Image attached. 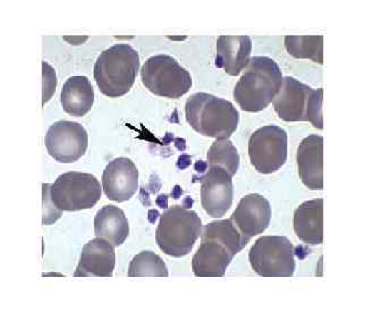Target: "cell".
I'll list each match as a JSON object with an SVG mask.
<instances>
[{
    "mask_svg": "<svg viewBox=\"0 0 365 311\" xmlns=\"http://www.w3.org/2000/svg\"><path fill=\"white\" fill-rule=\"evenodd\" d=\"M230 220H216L205 226L192 268L197 277H222L236 253L250 242Z\"/></svg>",
    "mask_w": 365,
    "mask_h": 311,
    "instance_id": "obj_1",
    "label": "cell"
},
{
    "mask_svg": "<svg viewBox=\"0 0 365 311\" xmlns=\"http://www.w3.org/2000/svg\"><path fill=\"white\" fill-rule=\"evenodd\" d=\"M282 84V73L274 59L252 57L236 83L234 99L242 111L259 113L274 101Z\"/></svg>",
    "mask_w": 365,
    "mask_h": 311,
    "instance_id": "obj_2",
    "label": "cell"
},
{
    "mask_svg": "<svg viewBox=\"0 0 365 311\" xmlns=\"http://www.w3.org/2000/svg\"><path fill=\"white\" fill-rule=\"evenodd\" d=\"M140 70V56L128 44H117L103 51L94 64V80L103 95H128Z\"/></svg>",
    "mask_w": 365,
    "mask_h": 311,
    "instance_id": "obj_3",
    "label": "cell"
},
{
    "mask_svg": "<svg viewBox=\"0 0 365 311\" xmlns=\"http://www.w3.org/2000/svg\"><path fill=\"white\" fill-rule=\"evenodd\" d=\"M186 120L197 133L228 139L237 130L240 114L230 101L199 92L186 101Z\"/></svg>",
    "mask_w": 365,
    "mask_h": 311,
    "instance_id": "obj_4",
    "label": "cell"
},
{
    "mask_svg": "<svg viewBox=\"0 0 365 311\" xmlns=\"http://www.w3.org/2000/svg\"><path fill=\"white\" fill-rule=\"evenodd\" d=\"M274 108L285 122H310L314 128L324 130L322 103L324 89L313 90L297 78H282V88L274 97Z\"/></svg>",
    "mask_w": 365,
    "mask_h": 311,
    "instance_id": "obj_5",
    "label": "cell"
},
{
    "mask_svg": "<svg viewBox=\"0 0 365 311\" xmlns=\"http://www.w3.org/2000/svg\"><path fill=\"white\" fill-rule=\"evenodd\" d=\"M202 230V222L195 211L176 205L161 215L155 241L167 256L180 258L191 253Z\"/></svg>",
    "mask_w": 365,
    "mask_h": 311,
    "instance_id": "obj_6",
    "label": "cell"
},
{
    "mask_svg": "<svg viewBox=\"0 0 365 311\" xmlns=\"http://www.w3.org/2000/svg\"><path fill=\"white\" fill-rule=\"evenodd\" d=\"M141 78L144 86L159 97L178 99L186 95L193 81L188 71L168 55L153 56L142 66Z\"/></svg>",
    "mask_w": 365,
    "mask_h": 311,
    "instance_id": "obj_7",
    "label": "cell"
},
{
    "mask_svg": "<svg viewBox=\"0 0 365 311\" xmlns=\"http://www.w3.org/2000/svg\"><path fill=\"white\" fill-rule=\"evenodd\" d=\"M101 193V184L88 173H65L50 186V198L56 208L69 213L93 208Z\"/></svg>",
    "mask_w": 365,
    "mask_h": 311,
    "instance_id": "obj_8",
    "label": "cell"
},
{
    "mask_svg": "<svg viewBox=\"0 0 365 311\" xmlns=\"http://www.w3.org/2000/svg\"><path fill=\"white\" fill-rule=\"evenodd\" d=\"M252 270L262 277H292L295 272V253L285 236H263L249 253Z\"/></svg>",
    "mask_w": 365,
    "mask_h": 311,
    "instance_id": "obj_9",
    "label": "cell"
},
{
    "mask_svg": "<svg viewBox=\"0 0 365 311\" xmlns=\"http://www.w3.org/2000/svg\"><path fill=\"white\" fill-rule=\"evenodd\" d=\"M288 136L280 126H267L252 133L249 156L252 166L264 175L272 174L285 165Z\"/></svg>",
    "mask_w": 365,
    "mask_h": 311,
    "instance_id": "obj_10",
    "label": "cell"
},
{
    "mask_svg": "<svg viewBox=\"0 0 365 311\" xmlns=\"http://www.w3.org/2000/svg\"><path fill=\"white\" fill-rule=\"evenodd\" d=\"M88 133L80 123L59 121L50 126L45 138L48 153L61 164H72L88 149Z\"/></svg>",
    "mask_w": 365,
    "mask_h": 311,
    "instance_id": "obj_11",
    "label": "cell"
},
{
    "mask_svg": "<svg viewBox=\"0 0 365 311\" xmlns=\"http://www.w3.org/2000/svg\"><path fill=\"white\" fill-rule=\"evenodd\" d=\"M232 176L222 167H209L201 178V203L207 214L222 218L230 209L234 199Z\"/></svg>",
    "mask_w": 365,
    "mask_h": 311,
    "instance_id": "obj_12",
    "label": "cell"
},
{
    "mask_svg": "<svg viewBox=\"0 0 365 311\" xmlns=\"http://www.w3.org/2000/svg\"><path fill=\"white\" fill-rule=\"evenodd\" d=\"M138 170L128 158H116L110 161L103 174V189L106 197L115 203L130 200L138 192Z\"/></svg>",
    "mask_w": 365,
    "mask_h": 311,
    "instance_id": "obj_13",
    "label": "cell"
},
{
    "mask_svg": "<svg viewBox=\"0 0 365 311\" xmlns=\"http://www.w3.org/2000/svg\"><path fill=\"white\" fill-rule=\"evenodd\" d=\"M230 220L238 231L251 239L268 228L272 220V206L263 195L252 193L242 198Z\"/></svg>",
    "mask_w": 365,
    "mask_h": 311,
    "instance_id": "obj_14",
    "label": "cell"
},
{
    "mask_svg": "<svg viewBox=\"0 0 365 311\" xmlns=\"http://www.w3.org/2000/svg\"><path fill=\"white\" fill-rule=\"evenodd\" d=\"M299 175L307 189H324V138L311 134L301 142L297 155Z\"/></svg>",
    "mask_w": 365,
    "mask_h": 311,
    "instance_id": "obj_15",
    "label": "cell"
},
{
    "mask_svg": "<svg viewBox=\"0 0 365 311\" xmlns=\"http://www.w3.org/2000/svg\"><path fill=\"white\" fill-rule=\"evenodd\" d=\"M116 265L114 245L105 239L91 240L83 247L75 277H111Z\"/></svg>",
    "mask_w": 365,
    "mask_h": 311,
    "instance_id": "obj_16",
    "label": "cell"
},
{
    "mask_svg": "<svg viewBox=\"0 0 365 311\" xmlns=\"http://www.w3.org/2000/svg\"><path fill=\"white\" fill-rule=\"evenodd\" d=\"M252 40L247 36H222L217 40L216 65L228 76H237L249 65Z\"/></svg>",
    "mask_w": 365,
    "mask_h": 311,
    "instance_id": "obj_17",
    "label": "cell"
},
{
    "mask_svg": "<svg viewBox=\"0 0 365 311\" xmlns=\"http://www.w3.org/2000/svg\"><path fill=\"white\" fill-rule=\"evenodd\" d=\"M294 231L307 245L324 242V200L314 199L302 203L294 214Z\"/></svg>",
    "mask_w": 365,
    "mask_h": 311,
    "instance_id": "obj_18",
    "label": "cell"
},
{
    "mask_svg": "<svg viewBox=\"0 0 365 311\" xmlns=\"http://www.w3.org/2000/svg\"><path fill=\"white\" fill-rule=\"evenodd\" d=\"M61 101L67 114L74 117L86 116L94 103V90L86 76H72L65 82Z\"/></svg>",
    "mask_w": 365,
    "mask_h": 311,
    "instance_id": "obj_19",
    "label": "cell"
},
{
    "mask_svg": "<svg viewBox=\"0 0 365 311\" xmlns=\"http://www.w3.org/2000/svg\"><path fill=\"white\" fill-rule=\"evenodd\" d=\"M94 234L110 242L114 247L122 245L130 234V225L124 211L118 207H103L94 217Z\"/></svg>",
    "mask_w": 365,
    "mask_h": 311,
    "instance_id": "obj_20",
    "label": "cell"
},
{
    "mask_svg": "<svg viewBox=\"0 0 365 311\" xmlns=\"http://www.w3.org/2000/svg\"><path fill=\"white\" fill-rule=\"evenodd\" d=\"M286 51L297 59H311L324 64V36H287L285 38Z\"/></svg>",
    "mask_w": 365,
    "mask_h": 311,
    "instance_id": "obj_21",
    "label": "cell"
},
{
    "mask_svg": "<svg viewBox=\"0 0 365 311\" xmlns=\"http://www.w3.org/2000/svg\"><path fill=\"white\" fill-rule=\"evenodd\" d=\"M207 165L209 167H222L232 178L236 175L240 167V156L230 139H218L213 142L207 151Z\"/></svg>",
    "mask_w": 365,
    "mask_h": 311,
    "instance_id": "obj_22",
    "label": "cell"
},
{
    "mask_svg": "<svg viewBox=\"0 0 365 311\" xmlns=\"http://www.w3.org/2000/svg\"><path fill=\"white\" fill-rule=\"evenodd\" d=\"M128 277H168L165 261L153 251H142L134 257L128 267Z\"/></svg>",
    "mask_w": 365,
    "mask_h": 311,
    "instance_id": "obj_23",
    "label": "cell"
},
{
    "mask_svg": "<svg viewBox=\"0 0 365 311\" xmlns=\"http://www.w3.org/2000/svg\"><path fill=\"white\" fill-rule=\"evenodd\" d=\"M50 186L49 184H43V225H51L59 217L63 214V211L53 207V205L51 198H50Z\"/></svg>",
    "mask_w": 365,
    "mask_h": 311,
    "instance_id": "obj_24",
    "label": "cell"
},
{
    "mask_svg": "<svg viewBox=\"0 0 365 311\" xmlns=\"http://www.w3.org/2000/svg\"><path fill=\"white\" fill-rule=\"evenodd\" d=\"M57 86V78L55 71L43 61V105L53 97L55 88Z\"/></svg>",
    "mask_w": 365,
    "mask_h": 311,
    "instance_id": "obj_25",
    "label": "cell"
}]
</instances>
